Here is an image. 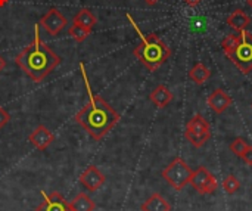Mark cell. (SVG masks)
<instances>
[{
    "instance_id": "6",
    "label": "cell",
    "mask_w": 252,
    "mask_h": 211,
    "mask_svg": "<svg viewBox=\"0 0 252 211\" xmlns=\"http://www.w3.org/2000/svg\"><path fill=\"white\" fill-rule=\"evenodd\" d=\"M186 139L190 142L192 146L195 148H202L211 138V127L210 123L201 115L195 114L189 123L186 124V132H185Z\"/></svg>"
},
{
    "instance_id": "23",
    "label": "cell",
    "mask_w": 252,
    "mask_h": 211,
    "mask_svg": "<svg viewBox=\"0 0 252 211\" xmlns=\"http://www.w3.org/2000/svg\"><path fill=\"white\" fill-rule=\"evenodd\" d=\"M247 164H250L252 166V146H248V149L242 154V157H241Z\"/></svg>"
},
{
    "instance_id": "12",
    "label": "cell",
    "mask_w": 252,
    "mask_h": 211,
    "mask_svg": "<svg viewBox=\"0 0 252 211\" xmlns=\"http://www.w3.org/2000/svg\"><path fill=\"white\" fill-rule=\"evenodd\" d=\"M149 99H151V101L154 102V105H157L158 108H165V106L173 101V93L168 90L167 86L159 84V86H157V87L151 92Z\"/></svg>"
},
{
    "instance_id": "7",
    "label": "cell",
    "mask_w": 252,
    "mask_h": 211,
    "mask_svg": "<svg viewBox=\"0 0 252 211\" xmlns=\"http://www.w3.org/2000/svg\"><path fill=\"white\" fill-rule=\"evenodd\" d=\"M190 185L201 195L213 194L217 189V180H216L214 175L205 167H199L196 172H193Z\"/></svg>"
},
{
    "instance_id": "21",
    "label": "cell",
    "mask_w": 252,
    "mask_h": 211,
    "mask_svg": "<svg viewBox=\"0 0 252 211\" xmlns=\"http://www.w3.org/2000/svg\"><path fill=\"white\" fill-rule=\"evenodd\" d=\"M248 142L245 141V139H242V138H236L233 142H232V145H230V149H232V152L233 154H236L238 157H242V154L248 149Z\"/></svg>"
},
{
    "instance_id": "22",
    "label": "cell",
    "mask_w": 252,
    "mask_h": 211,
    "mask_svg": "<svg viewBox=\"0 0 252 211\" xmlns=\"http://www.w3.org/2000/svg\"><path fill=\"white\" fill-rule=\"evenodd\" d=\"M9 120H10V115L7 114L6 109H3V108L0 106V129H3V127L9 123Z\"/></svg>"
},
{
    "instance_id": "16",
    "label": "cell",
    "mask_w": 252,
    "mask_h": 211,
    "mask_svg": "<svg viewBox=\"0 0 252 211\" xmlns=\"http://www.w3.org/2000/svg\"><path fill=\"white\" fill-rule=\"evenodd\" d=\"M227 24L235 28L236 31H244L250 24H251V19L250 16L244 12V10H235L229 18H227Z\"/></svg>"
},
{
    "instance_id": "9",
    "label": "cell",
    "mask_w": 252,
    "mask_h": 211,
    "mask_svg": "<svg viewBox=\"0 0 252 211\" xmlns=\"http://www.w3.org/2000/svg\"><path fill=\"white\" fill-rule=\"evenodd\" d=\"M28 141L31 145L38 149V151H46L53 142H55V135L43 124L37 126L28 136Z\"/></svg>"
},
{
    "instance_id": "29",
    "label": "cell",
    "mask_w": 252,
    "mask_h": 211,
    "mask_svg": "<svg viewBox=\"0 0 252 211\" xmlns=\"http://www.w3.org/2000/svg\"><path fill=\"white\" fill-rule=\"evenodd\" d=\"M251 106H252V105H251Z\"/></svg>"
},
{
    "instance_id": "25",
    "label": "cell",
    "mask_w": 252,
    "mask_h": 211,
    "mask_svg": "<svg viewBox=\"0 0 252 211\" xmlns=\"http://www.w3.org/2000/svg\"><path fill=\"white\" fill-rule=\"evenodd\" d=\"M4 67H6V59L0 55V72L4 70Z\"/></svg>"
},
{
    "instance_id": "5",
    "label": "cell",
    "mask_w": 252,
    "mask_h": 211,
    "mask_svg": "<svg viewBox=\"0 0 252 211\" xmlns=\"http://www.w3.org/2000/svg\"><path fill=\"white\" fill-rule=\"evenodd\" d=\"M192 169L188 166V163L183 158H176L173 160L164 170H162V177L167 180V183L174 188L176 191H182L190 183L192 179Z\"/></svg>"
},
{
    "instance_id": "17",
    "label": "cell",
    "mask_w": 252,
    "mask_h": 211,
    "mask_svg": "<svg viewBox=\"0 0 252 211\" xmlns=\"http://www.w3.org/2000/svg\"><path fill=\"white\" fill-rule=\"evenodd\" d=\"M211 77V71L201 62H198L190 71H189V78L196 83V84H204L208 78Z\"/></svg>"
},
{
    "instance_id": "15",
    "label": "cell",
    "mask_w": 252,
    "mask_h": 211,
    "mask_svg": "<svg viewBox=\"0 0 252 211\" xmlns=\"http://www.w3.org/2000/svg\"><path fill=\"white\" fill-rule=\"evenodd\" d=\"M72 24L81 25L83 28L92 31V30L94 28V25L97 24V19H96V16H94L89 9L84 7V9H80V10L75 13L74 19H72Z\"/></svg>"
},
{
    "instance_id": "24",
    "label": "cell",
    "mask_w": 252,
    "mask_h": 211,
    "mask_svg": "<svg viewBox=\"0 0 252 211\" xmlns=\"http://www.w3.org/2000/svg\"><path fill=\"white\" fill-rule=\"evenodd\" d=\"M186 4H189V6H192V7H195V6H198L202 0H183Z\"/></svg>"
},
{
    "instance_id": "2",
    "label": "cell",
    "mask_w": 252,
    "mask_h": 211,
    "mask_svg": "<svg viewBox=\"0 0 252 211\" xmlns=\"http://www.w3.org/2000/svg\"><path fill=\"white\" fill-rule=\"evenodd\" d=\"M18 67L35 83L43 81L59 64L58 56L46 43L40 38V24L34 25V40L15 58Z\"/></svg>"
},
{
    "instance_id": "14",
    "label": "cell",
    "mask_w": 252,
    "mask_h": 211,
    "mask_svg": "<svg viewBox=\"0 0 252 211\" xmlns=\"http://www.w3.org/2000/svg\"><path fill=\"white\" fill-rule=\"evenodd\" d=\"M71 211H94V201L84 192H80L71 203H68Z\"/></svg>"
},
{
    "instance_id": "20",
    "label": "cell",
    "mask_w": 252,
    "mask_h": 211,
    "mask_svg": "<svg viewBox=\"0 0 252 211\" xmlns=\"http://www.w3.org/2000/svg\"><path fill=\"white\" fill-rule=\"evenodd\" d=\"M239 188H241V183H239V180L236 179L235 175H229V176L223 180V189H224L229 195H233L235 192H238Z\"/></svg>"
},
{
    "instance_id": "1",
    "label": "cell",
    "mask_w": 252,
    "mask_h": 211,
    "mask_svg": "<svg viewBox=\"0 0 252 211\" xmlns=\"http://www.w3.org/2000/svg\"><path fill=\"white\" fill-rule=\"evenodd\" d=\"M83 77L86 80V89L89 93V102L75 114L74 120L94 139L102 141L120 121V114L99 95H94L90 89L89 78L84 71V65L80 64Z\"/></svg>"
},
{
    "instance_id": "10",
    "label": "cell",
    "mask_w": 252,
    "mask_h": 211,
    "mask_svg": "<svg viewBox=\"0 0 252 211\" xmlns=\"http://www.w3.org/2000/svg\"><path fill=\"white\" fill-rule=\"evenodd\" d=\"M80 183L86 186L89 192H96L105 183L103 173L96 166H89L80 176Z\"/></svg>"
},
{
    "instance_id": "13",
    "label": "cell",
    "mask_w": 252,
    "mask_h": 211,
    "mask_svg": "<svg viewBox=\"0 0 252 211\" xmlns=\"http://www.w3.org/2000/svg\"><path fill=\"white\" fill-rule=\"evenodd\" d=\"M171 206L168 201L161 195V194H154L151 195L143 204H142V211H170Z\"/></svg>"
},
{
    "instance_id": "28",
    "label": "cell",
    "mask_w": 252,
    "mask_h": 211,
    "mask_svg": "<svg viewBox=\"0 0 252 211\" xmlns=\"http://www.w3.org/2000/svg\"><path fill=\"white\" fill-rule=\"evenodd\" d=\"M248 4H250V6L252 7V0H248Z\"/></svg>"
},
{
    "instance_id": "4",
    "label": "cell",
    "mask_w": 252,
    "mask_h": 211,
    "mask_svg": "<svg viewBox=\"0 0 252 211\" xmlns=\"http://www.w3.org/2000/svg\"><path fill=\"white\" fill-rule=\"evenodd\" d=\"M239 33V35H227L221 41V47L239 71L248 74L252 70V34L245 30Z\"/></svg>"
},
{
    "instance_id": "3",
    "label": "cell",
    "mask_w": 252,
    "mask_h": 211,
    "mask_svg": "<svg viewBox=\"0 0 252 211\" xmlns=\"http://www.w3.org/2000/svg\"><path fill=\"white\" fill-rule=\"evenodd\" d=\"M128 21L131 22L133 28L137 31V34L140 35V43L134 47L133 53L134 56L149 70V71H155L158 70L171 55L170 47L154 33L151 34H143L140 31V28L137 27V24L133 21V18L130 15H127Z\"/></svg>"
},
{
    "instance_id": "8",
    "label": "cell",
    "mask_w": 252,
    "mask_h": 211,
    "mask_svg": "<svg viewBox=\"0 0 252 211\" xmlns=\"http://www.w3.org/2000/svg\"><path fill=\"white\" fill-rule=\"evenodd\" d=\"M40 27L44 28L46 33L50 35H58L65 27H66V18L62 15V12L56 7H50L40 19Z\"/></svg>"
},
{
    "instance_id": "18",
    "label": "cell",
    "mask_w": 252,
    "mask_h": 211,
    "mask_svg": "<svg viewBox=\"0 0 252 211\" xmlns=\"http://www.w3.org/2000/svg\"><path fill=\"white\" fill-rule=\"evenodd\" d=\"M35 211H71V209L68 206V201H50L44 198V201L35 209Z\"/></svg>"
},
{
    "instance_id": "26",
    "label": "cell",
    "mask_w": 252,
    "mask_h": 211,
    "mask_svg": "<svg viewBox=\"0 0 252 211\" xmlns=\"http://www.w3.org/2000/svg\"><path fill=\"white\" fill-rule=\"evenodd\" d=\"M145 1H146V3H148L149 6H154V4H157V3H158L159 0H145Z\"/></svg>"
},
{
    "instance_id": "27",
    "label": "cell",
    "mask_w": 252,
    "mask_h": 211,
    "mask_svg": "<svg viewBox=\"0 0 252 211\" xmlns=\"http://www.w3.org/2000/svg\"><path fill=\"white\" fill-rule=\"evenodd\" d=\"M6 3H7V0H0V7H1V6H4Z\"/></svg>"
},
{
    "instance_id": "19",
    "label": "cell",
    "mask_w": 252,
    "mask_h": 211,
    "mask_svg": "<svg viewBox=\"0 0 252 211\" xmlns=\"http://www.w3.org/2000/svg\"><path fill=\"white\" fill-rule=\"evenodd\" d=\"M90 33H92V31H89V30H86V28H83L81 25H77V24H72V25L69 27V30H68V34H69L75 41H78V43L84 41V40L90 35Z\"/></svg>"
},
{
    "instance_id": "11",
    "label": "cell",
    "mask_w": 252,
    "mask_h": 211,
    "mask_svg": "<svg viewBox=\"0 0 252 211\" xmlns=\"http://www.w3.org/2000/svg\"><path fill=\"white\" fill-rule=\"evenodd\" d=\"M210 108L217 112V114H221L224 112L230 105H232V98L223 90V89H216L207 99Z\"/></svg>"
}]
</instances>
